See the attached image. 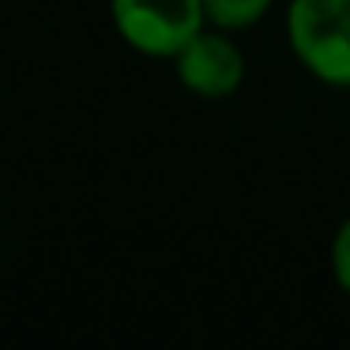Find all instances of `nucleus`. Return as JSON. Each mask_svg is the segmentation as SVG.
Returning a JSON list of instances; mask_svg holds the SVG:
<instances>
[{
    "instance_id": "nucleus-4",
    "label": "nucleus",
    "mask_w": 350,
    "mask_h": 350,
    "mask_svg": "<svg viewBox=\"0 0 350 350\" xmlns=\"http://www.w3.org/2000/svg\"><path fill=\"white\" fill-rule=\"evenodd\" d=\"M275 0H204L207 27H219L226 34L252 31L256 23H264Z\"/></svg>"
},
{
    "instance_id": "nucleus-3",
    "label": "nucleus",
    "mask_w": 350,
    "mask_h": 350,
    "mask_svg": "<svg viewBox=\"0 0 350 350\" xmlns=\"http://www.w3.org/2000/svg\"><path fill=\"white\" fill-rule=\"evenodd\" d=\"M177 83L196 98H230L234 91H241L245 83V53L226 31L219 27H204L181 53L174 57Z\"/></svg>"
},
{
    "instance_id": "nucleus-2",
    "label": "nucleus",
    "mask_w": 350,
    "mask_h": 350,
    "mask_svg": "<svg viewBox=\"0 0 350 350\" xmlns=\"http://www.w3.org/2000/svg\"><path fill=\"white\" fill-rule=\"evenodd\" d=\"M113 31L151 61H174L207 27L204 0H109Z\"/></svg>"
},
{
    "instance_id": "nucleus-5",
    "label": "nucleus",
    "mask_w": 350,
    "mask_h": 350,
    "mask_svg": "<svg viewBox=\"0 0 350 350\" xmlns=\"http://www.w3.org/2000/svg\"><path fill=\"white\" fill-rule=\"evenodd\" d=\"M332 279L339 282L342 294H350V215L339 222L332 237Z\"/></svg>"
},
{
    "instance_id": "nucleus-1",
    "label": "nucleus",
    "mask_w": 350,
    "mask_h": 350,
    "mask_svg": "<svg viewBox=\"0 0 350 350\" xmlns=\"http://www.w3.org/2000/svg\"><path fill=\"white\" fill-rule=\"evenodd\" d=\"M286 42L312 79L350 91V0H290Z\"/></svg>"
}]
</instances>
